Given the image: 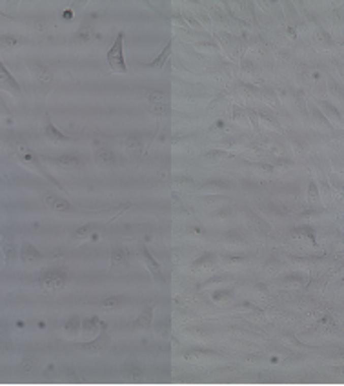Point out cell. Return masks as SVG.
I'll return each mask as SVG.
<instances>
[{"label":"cell","mask_w":344,"mask_h":386,"mask_svg":"<svg viewBox=\"0 0 344 386\" xmlns=\"http://www.w3.org/2000/svg\"><path fill=\"white\" fill-rule=\"evenodd\" d=\"M0 115H11V111H9V108L2 99H0Z\"/></svg>","instance_id":"35"},{"label":"cell","mask_w":344,"mask_h":386,"mask_svg":"<svg viewBox=\"0 0 344 386\" xmlns=\"http://www.w3.org/2000/svg\"><path fill=\"white\" fill-rule=\"evenodd\" d=\"M204 190H230L231 184L226 183V181H211V183L204 184Z\"/></svg>","instance_id":"29"},{"label":"cell","mask_w":344,"mask_h":386,"mask_svg":"<svg viewBox=\"0 0 344 386\" xmlns=\"http://www.w3.org/2000/svg\"><path fill=\"white\" fill-rule=\"evenodd\" d=\"M44 135L48 137L49 140H53V142H68L70 140V137L68 135H64L60 130H57V128L53 126V122L49 121V117H46V126H44Z\"/></svg>","instance_id":"11"},{"label":"cell","mask_w":344,"mask_h":386,"mask_svg":"<svg viewBox=\"0 0 344 386\" xmlns=\"http://www.w3.org/2000/svg\"><path fill=\"white\" fill-rule=\"evenodd\" d=\"M53 372H55V366H53V365H49V366H48V370H46V372H44V375H49V373H53Z\"/></svg>","instance_id":"38"},{"label":"cell","mask_w":344,"mask_h":386,"mask_svg":"<svg viewBox=\"0 0 344 386\" xmlns=\"http://www.w3.org/2000/svg\"><path fill=\"white\" fill-rule=\"evenodd\" d=\"M215 262H217V255H213V253H204V255L199 257V259L193 262V268H209V266H215Z\"/></svg>","instance_id":"21"},{"label":"cell","mask_w":344,"mask_h":386,"mask_svg":"<svg viewBox=\"0 0 344 386\" xmlns=\"http://www.w3.org/2000/svg\"><path fill=\"white\" fill-rule=\"evenodd\" d=\"M206 157H209V159H224V157H231V155H228V153L224 152H209Z\"/></svg>","instance_id":"33"},{"label":"cell","mask_w":344,"mask_h":386,"mask_svg":"<svg viewBox=\"0 0 344 386\" xmlns=\"http://www.w3.org/2000/svg\"><path fill=\"white\" fill-rule=\"evenodd\" d=\"M295 235H306L308 239H311V241H315V233H314V230H309V228H299V230H295L293 231Z\"/></svg>","instance_id":"32"},{"label":"cell","mask_w":344,"mask_h":386,"mask_svg":"<svg viewBox=\"0 0 344 386\" xmlns=\"http://www.w3.org/2000/svg\"><path fill=\"white\" fill-rule=\"evenodd\" d=\"M13 147H15V153H17V157L20 159V161L35 162V159H33V155H31V152H29V147H26L24 144H13Z\"/></svg>","instance_id":"23"},{"label":"cell","mask_w":344,"mask_h":386,"mask_svg":"<svg viewBox=\"0 0 344 386\" xmlns=\"http://www.w3.org/2000/svg\"><path fill=\"white\" fill-rule=\"evenodd\" d=\"M93 24H95V15H89V17L80 24V27L77 29V33H75V37L71 40H73L75 44L87 42L93 35Z\"/></svg>","instance_id":"6"},{"label":"cell","mask_w":344,"mask_h":386,"mask_svg":"<svg viewBox=\"0 0 344 386\" xmlns=\"http://www.w3.org/2000/svg\"><path fill=\"white\" fill-rule=\"evenodd\" d=\"M170 51H171V42L170 44H168V46H166V48H164V51H162V55L161 56H157V58H155V61H153V62H149V68H162V64H164V61H166V58H168V55H170Z\"/></svg>","instance_id":"27"},{"label":"cell","mask_w":344,"mask_h":386,"mask_svg":"<svg viewBox=\"0 0 344 386\" xmlns=\"http://www.w3.org/2000/svg\"><path fill=\"white\" fill-rule=\"evenodd\" d=\"M0 90H4V92L11 93V95L15 97L20 95V84H18V80L13 75L6 70V66L2 64V61H0Z\"/></svg>","instance_id":"3"},{"label":"cell","mask_w":344,"mask_h":386,"mask_svg":"<svg viewBox=\"0 0 344 386\" xmlns=\"http://www.w3.org/2000/svg\"><path fill=\"white\" fill-rule=\"evenodd\" d=\"M148 100H149V104H166L168 95L162 93V92H149Z\"/></svg>","instance_id":"28"},{"label":"cell","mask_w":344,"mask_h":386,"mask_svg":"<svg viewBox=\"0 0 344 386\" xmlns=\"http://www.w3.org/2000/svg\"><path fill=\"white\" fill-rule=\"evenodd\" d=\"M18 46V39L13 35H0V48L4 49H13Z\"/></svg>","instance_id":"24"},{"label":"cell","mask_w":344,"mask_h":386,"mask_svg":"<svg viewBox=\"0 0 344 386\" xmlns=\"http://www.w3.org/2000/svg\"><path fill=\"white\" fill-rule=\"evenodd\" d=\"M122 304H124V299H122L120 295H111V297H106V299L101 301V306H102V308H108V310L120 308Z\"/></svg>","instance_id":"22"},{"label":"cell","mask_w":344,"mask_h":386,"mask_svg":"<svg viewBox=\"0 0 344 386\" xmlns=\"http://www.w3.org/2000/svg\"><path fill=\"white\" fill-rule=\"evenodd\" d=\"M151 317H153V308H146V310H144V312L140 313V315L135 319L133 326H135V328H148V326L151 324Z\"/></svg>","instance_id":"20"},{"label":"cell","mask_w":344,"mask_h":386,"mask_svg":"<svg viewBox=\"0 0 344 386\" xmlns=\"http://www.w3.org/2000/svg\"><path fill=\"white\" fill-rule=\"evenodd\" d=\"M93 231V226H82V228H79V230L75 231V239H86V237H89Z\"/></svg>","instance_id":"30"},{"label":"cell","mask_w":344,"mask_h":386,"mask_svg":"<svg viewBox=\"0 0 344 386\" xmlns=\"http://www.w3.org/2000/svg\"><path fill=\"white\" fill-rule=\"evenodd\" d=\"M126 152L130 153L131 157L139 159V157L142 155V142H140L137 137H130V139L126 140Z\"/></svg>","instance_id":"16"},{"label":"cell","mask_w":344,"mask_h":386,"mask_svg":"<svg viewBox=\"0 0 344 386\" xmlns=\"http://www.w3.org/2000/svg\"><path fill=\"white\" fill-rule=\"evenodd\" d=\"M13 351V341L6 326H0V355H9Z\"/></svg>","instance_id":"14"},{"label":"cell","mask_w":344,"mask_h":386,"mask_svg":"<svg viewBox=\"0 0 344 386\" xmlns=\"http://www.w3.org/2000/svg\"><path fill=\"white\" fill-rule=\"evenodd\" d=\"M57 164L62 166V168H79L82 164V161L77 155H62L57 159Z\"/></svg>","instance_id":"19"},{"label":"cell","mask_w":344,"mask_h":386,"mask_svg":"<svg viewBox=\"0 0 344 386\" xmlns=\"http://www.w3.org/2000/svg\"><path fill=\"white\" fill-rule=\"evenodd\" d=\"M44 202H46L48 208L55 210V212H71V210H73V206H71L68 200L58 195H46L44 197Z\"/></svg>","instance_id":"10"},{"label":"cell","mask_w":344,"mask_h":386,"mask_svg":"<svg viewBox=\"0 0 344 386\" xmlns=\"http://www.w3.org/2000/svg\"><path fill=\"white\" fill-rule=\"evenodd\" d=\"M249 219H252L253 226H255V228H257V230H262V231H270V228H268V226L264 224V221H261V219H257V217H255V215H252V213H249Z\"/></svg>","instance_id":"31"},{"label":"cell","mask_w":344,"mask_h":386,"mask_svg":"<svg viewBox=\"0 0 344 386\" xmlns=\"http://www.w3.org/2000/svg\"><path fill=\"white\" fill-rule=\"evenodd\" d=\"M122 375L130 382H140L144 379V370L137 365H126L122 370Z\"/></svg>","instance_id":"13"},{"label":"cell","mask_w":344,"mask_h":386,"mask_svg":"<svg viewBox=\"0 0 344 386\" xmlns=\"http://www.w3.org/2000/svg\"><path fill=\"white\" fill-rule=\"evenodd\" d=\"M18 255H20V260L24 264H26V262L29 264V262H39V260H42V252H39V250L29 243L22 244Z\"/></svg>","instance_id":"7"},{"label":"cell","mask_w":344,"mask_h":386,"mask_svg":"<svg viewBox=\"0 0 344 386\" xmlns=\"http://www.w3.org/2000/svg\"><path fill=\"white\" fill-rule=\"evenodd\" d=\"M122 40H124V33H118L117 39H115L113 46L109 48L108 55H106V61H108L109 70L115 71V73H126L128 66L124 62V55H122Z\"/></svg>","instance_id":"1"},{"label":"cell","mask_w":344,"mask_h":386,"mask_svg":"<svg viewBox=\"0 0 344 386\" xmlns=\"http://www.w3.org/2000/svg\"><path fill=\"white\" fill-rule=\"evenodd\" d=\"M0 248H2V252H4V259H6V266H9L13 262L15 259V253H17V246H15V239L13 235L6 233L0 241Z\"/></svg>","instance_id":"8"},{"label":"cell","mask_w":344,"mask_h":386,"mask_svg":"<svg viewBox=\"0 0 344 386\" xmlns=\"http://www.w3.org/2000/svg\"><path fill=\"white\" fill-rule=\"evenodd\" d=\"M95 161L99 166H104V168H113L117 164V157L111 150H101V152H97L95 155Z\"/></svg>","instance_id":"12"},{"label":"cell","mask_w":344,"mask_h":386,"mask_svg":"<svg viewBox=\"0 0 344 386\" xmlns=\"http://www.w3.org/2000/svg\"><path fill=\"white\" fill-rule=\"evenodd\" d=\"M140 257H142V260H144V264L148 266V270L151 272V275L157 281H161V282H164V277H162V272H161V266H159V262L155 259L151 257V253L146 250V248H142L140 250Z\"/></svg>","instance_id":"9"},{"label":"cell","mask_w":344,"mask_h":386,"mask_svg":"<svg viewBox=\"0 0 344 386\" xmlns=\"http://www.w3.org/2000/svg\"><path fill=\"white\" fill-rule=\"evenodd\" d=\"M66 282H68V274H66L64 270H57V268L48 270V272H46V274L39 279L40 288H44L46 291L60 290Z\"/></svg>","instance_id":"2"},{"label":"cell","mask_w":344,"mask_h":386,"mask_svg":"<svg viewBox=\"0 0 344 386\" xmlns=\"http://www.w3.org/2000/svg\"><path fill=\"white\" fill-rule=\"evenodd\" d=\"M159 179H161V181H164V183L168 181V179H171L170 177V169H168V168L161 169V171H159Z\"/></svg>","instance_id":"34"},{"label":"cell","mask_w":344,"mask_h":386,"mask_svg":"<svg viewBox=\"0 0 344 386\" xmlns=\"http://www.w3.org/2000/svg\"><path fill=\"white\" fill-rule=\"evenodd\" d=\"M128 260V252L124 248H113L111 250V266H124Z\"/></svg>","instance_id":"18"},{"label":"cell","mask_w":344,"mask_h":386,"mask_svg":"<svg viewBox=\"0 0 344 386\" xmlns=\"http://www.w3.org/2000/svg\"><path fill=\"white\" fill-rule=\"evenodd\" d=\"M101 324H102V322H99V319H97V317H91V319H86V321H82L80 328H82L84 335H93V334H97V332L101 330Z\"/></svg>","instance_id":"17"},{"label":"cell","mask_w":344,"mask_h":386,"mask_svg":"<svg viewBox=\"0 0 344 386\" xmlns=\"http://www.w3.org/2000/svg\"><path fill=\"white\" fill-rule=\"evenodd\" d=\"M79 328H80V321L77 319V317L70 319V321L64 324V332L68 335H77V334H79Z\"/></svg>","instance_id":"25"},{"label":"cell","mask_w":344,"mask_h":386,"mask_svg":"<svg viewBox=\"0 0 344 386\" xmlns=\"http://www.w3.org/2000/svg\"><path fill=\"white\" fill-rule=\"evenodd\" d=\"M37 368H39V366H37V361L27 357V359H24L20 365H18V373L24 375V377H33L37 373Z\"/></svg>","instance_id":"15"},{"label":"cell","mask_w":344,"mask_h":386,"mask_svg":"<svg viewBox=\"0 0 344 386\" xmlns=\"http://www.w3.org/2000/svg\"><path fill=\"white\" fill-rule=\"evenodd\" d=\"M149 113H153L155 117H166L170 115V108L168 104H149Z\"/></svg>","instance_id":"26"},{"label":"cell","mask_w":344,"mask_h":386,"mask_svg":"<svg viewBox=\"0 0 344 386\" xmlns=\"http://www.w3.org/2000/svg\"><path fill=\"white\" fill-rule=\"evenodd\" d=\"M27 66H29L31 75L35 77V80L39 84H49L53 80V73L49 71V68L46 64H42L39 61H31Z\"/></svg>","instance_id":"5"},{"label":"cell","mask_w":344,"mask_h":386,"mask_svg":"<svg viewBox=\"0 0 344 386\" xmlns=\"http://www.w3.org/2000/svg\"><path fill=\"white\" fill-rule=\"evenodd\" d=\"M309 195H311V199H315V197H317V190H315V184H309Z\"/></svg>","instance_id":"37"},{"label":"cell","mask_w":344,"mask_h":386,"mask_svg":"<svg viewBox=\"0 0 344 386\" xmlns=\"http://www.w3.org/2000/svg\"><path fill=\"white\" fill-rule=\"evenodd\" d=\"M237 237H239L237 233H228V235H226V239H228V241H239V243H242V239H237Z\"/></svg>","instance_id":"36"},{"label":"cell","mask_w":344,"mask_h":386,"mask_svg":"<svg viewBox=\"0 0 344 386\" xmlns=\"http://www.w3.org/2000/svg\"><path fill=\"white\" fill-rule=\"evenodd\" d=\"M109 344V335L108 334H101V335H97L93 341H89V343H80L77 344V350L80 351H87V353H99V351L106 350Z\"/></svg>","instance_id":"4"}]
</instances>
